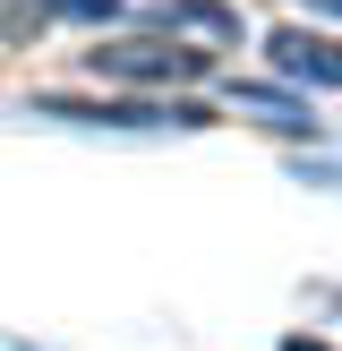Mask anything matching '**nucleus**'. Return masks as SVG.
<instances>
[{
	"label": "nucleus",
	"instance_id": "1",
	"mask_svg": "<svg viewBox=\"0 0 342 351\" xmlns=\"http://www.w3.org/2000/svg\"><path fill=\"white\" fill-rule=\"evenodd\" d=\"M86 69L94 77H111V86H197L205 69H214V51H197V43H163V34H129V43H94L86 51Z\"/></svg>",
	"mask_w": 342,
	"mask_h": 351
},
{
	"label": "nucleus",
	"instance_id": "2",
	"mask_svg": "<svg viewBox=\"0 0 342 351\" xmlns=\"http://www.w3.org/2000/svg\"><path fill=\"white\" fill-rule=\"evenodd\" d=\"M34 112L43 120H86V129H205L197 103H171V95H146V103H68V95H43Z\"/></svg>",
	"mask_w": 342,
	"mask_h": 351
},
{
	"label": "nucleus",
	"instance_id": "3",
	"mask_svg": "<svg viewBox=\"0 0 342 351\" xmlns=\"http://www.w3.org/2000/svg\"><path fill=\"white\" fill-rule=\"evenodd\" d=\"M265 60H274V77H291V86H342V43L334 34L282 26V34H265Z\"/></svg>",
	"mask_w": 342,
	"mask_h": 351
},
{
	"label": "nucleus",
	"instance_id": "4",
	"mask_svg": "<svg viewBox=\"0 0 342 351\" xmlns=\"http://www.w3.org/2000/svg\"><path fill=\"white\" fill-rule=\"evenodd\" d=\"M154 17L171 26V43H180V34H205V43H231V34H239V9H231V0H163Z\"/></svg>",
	"mask_w": 342,
	"mask_h": 351
},
{
	"label": "nucleus",
	"instance_id": "5",
	"mask_svg": "<svg viewBox=\"0 0 342 351\" xmlns=\"http://www.w3.org/2000/svg\"><path fill=\"white\" fill-rule=\"evenodd\" d=\"M231 103H239V112H265L274 129H317V120H308L300 103H282V95H265V86H231Z\"/></svg>",
	"mask_w": 342,
	"mask_h": 351
},
{
	"label": "nucleus",
	"instance_id": "6",
	"mask_svg": "<svg viewBox=\"0 0 342 351\" xmlns=\"http://www.w3.org/2000/svg\"><path fill=\"white\" fill-rule=\"evenodd\" d=\"M43 9H60V17H111L120 0H43Z\"/></svg>",
	"mask_w": 342,
	"mask_h": 351
},
{
	"label": "nucleus",
	"instance_id": "7",
	"mask_svg": "<svg viewBox=\"0 0 342 351\" xmlns=\"http://www.w3.org/2000/svg\"><path fill=\"white\" fill-rule=\"evenodd\" d=\"M282 351H325V343H308V335H300V343H282Z\"/></svg>",
	"mask_w": 342,
	"mask_h": 351
},
{
	"label": "nucleus",
	"instance_id": "8",
	"mask_svg": "<svg viewBox=\"0 0 342 351\" xmlns=\"http://www.w3.org/2000/svg\"><path fill=\"white\" fill-rule=\"evenodd\" d=\"M317 9H334V17H342V0H317Z\"/></svg>",
	"mask_w": 342,
	"mask_h": 351
}]
</instances>
